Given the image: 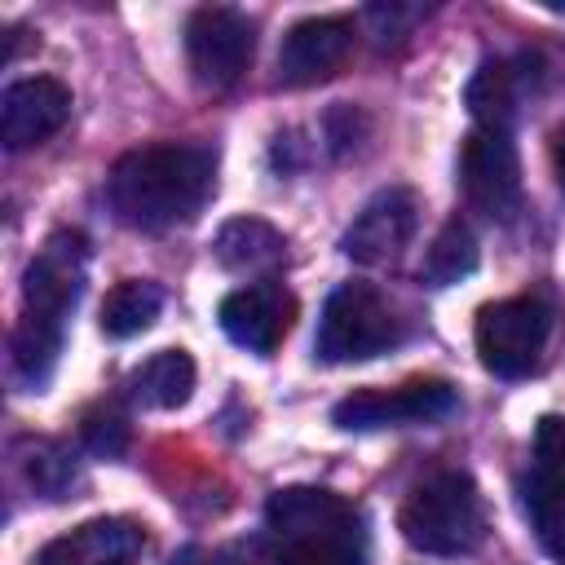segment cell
Instances as JSON below:
<instances>
[{"instance_id":"obj_1","label":"cell","mask_w":565,"mask_h":565,"mask_svg":"<svg viewBox=\"0 0 565 565\" xmlns=\"http://www.w3.org/2000/svg\"><path fill=\"white\" fill-rule=\"evenodd\" d=\"M216 190V154L190 141H154L128 150L106 177V203L119 225L163 234L190 225Z\"/></svg>"},{"instance_id":"obj_2","label":"cell","mask_w":565,"mask_h":565,"mask_svg":"<svg viewBox=\"0 0 565 565\" xmlns=\"http://www.w3.org/2000/svg\"><path fill=\"white\" fill-rule=\"evenodd\" d=\"M84 269H88V247L84 234H53L35 260L26 265L22 278V318L13 327V375L26 388H40L62 353V331H66V313L75 309L79 291H84Z\"/></svg>"},{"instance_id":"obj_3","label":"cell","mask_w":565,"mask_h":565,"mask_svg":"<svg viewBox=\"0 0 565 565\" xmlns=\"http://www.w3.org/2000/svg\"><path fill=\"white\" fill-rule=\"evenodd\" d=\"M274 565H366V530L349 499L322 486H287L265 503Z\"/></svg>"},{"instance_id":"obj_4","label":"cell","mask_w":565,"mask_h":565,"mask_svg":"<svg viewBox=\"0 0 565 565\" xmlns=\"http://www.w3.org/2000/svg\"><path fill=\"white\" fill-rule=\"evenodd\" d=\"M397 530L415 552L468 556L486 539V503L468 472L424 477L397 508Z\"/></svg>"},{"instance_id":"obj_5","label":"cell","mask_w":565,"mask_h":565,"mask_svg":"<svg viewBox=\"0 0 565 565\" xmlns=\"http://www.w3.org/2000/svg\"><path fill=\"white\" fill-rule=\"evenodd\" d=\"M402 340V318L388 296L371 282H340L318 318V358L322 362H366L388 353Z\"/></svg>"},{"instance_id":"obj_6","label":"cell","mask_w":565,"mask_h":565,"mask_svg":"<svg viewBox=\"0 0 565 565\" xmlns=\"http://www.w3.org/2000/svg\"><path fill=\"white\" fill-rule=\"evenodd\" d=\"M547 335H552V309L539 296H508V300L481 305L477 327H472L481 366L503 380L534 371Z\"/></svg>"},{"instance_id":"obj_7","label":"cell","mask_w":565,"mask_h":565,"mask_svg":"<svg viewBox=\"0 0 565 565\" xmlns=\"http://www.w3.org/2000/svg\"><path fill=\"white\" fill-rule=\"evenodd\" d=\"M256 53V22L230 4H203L185 22V62L212 93L234 88Z\"/></svg>"},{"instance_id":"obj_8","label":"cell","mask_w":565,"mask_h":565,"mask_svg":"<svg viewBox=\"0 0 565 565\" xmlns=\"http://www.w3.org/2000/svg\"><path fill=\"white\" fill-rule=\"evenodd\" d=\"M459 406L446 380H411L397 388H358L331 406L340 428H406V424H437Z\"/></svg>"},{"instance_id":"obj_9","label":"cell","mask_w":565,"mask_h":565,"mask_svg":"<svg viewBox=\"0 0 565 565\" xmlns=\"http://www.w3.org/2000/svg\"><path fill=\"white\" fill-rule=\"evenodd\" d=\"M459 185L477 212L490 221H512L521 212V159L508 132L472 128L459 150Z\"/></svg>"},{"instance_id":"obj_10","label":"cell","mask_w":565,"mask_h":565,"mask_svg":"<svg viewBox=\"0 0 565 565\" xmlns=\"http://www.w3.org/2000/svg\"><path fill=\"white\" fill-rule=\"evenodd\" d=\"M525 512L552 561L565 565V419L547 415L534 433V468L521 481Z\"/></svg>"},{"instance_id":"obj_11","label":"cell","mask_w":565,"mask_h":565,"mask_svg":"<svg viewBox=\"0 0 565 565\" xmlns=\"http://www.w3.org/2000/svg\"><path fill=\"white\" fill-rule=\"evenodd\" d=\"M415 225H419V199H415V190H406V185L375 190L358 207L353 225L344 230L340 252L349 260H358V265H388V260H397L411 247Z\"/></svg>"},{"instance_id":"obj_12","label":"cell","mask_w":565,"mask_h":565,"mask_svg":"<svg viewBox=\"0 0 565 565\" xmlns=\"http://www.w3.org/2000/svg\"><path fill=\"white\" fill-rule=\"evenodd\" d=\"M358 49V26L349 18H300L278 44V84L309 88L349 66Z\"/></svg>"},{"instance_id":"obj_13","label":"cell","mask_w":565,"mask_h":565,"mask_svg":"<svg viewBox=\"0 0 565 565\" xmlns=\"http://www.w3.org/2000/svg\"><path fill=\"white\" fill-rule=\"evenodd\" d=\"M216 318H221V331L238 349L265 358V353H274L287 340V331L296 322V296L282 282H274V278L247 282V287H238V291H230L221 300Z\"/></svg>"},{"instance_id":"obj_14","label":"cell","mask_w":565,"mask_h":565,"mask_svg":"<svg viewBox=\"0 0 565 565\" xmlns=\"http://www.w3.org/2000/svg\"><path fill=\"white\" fill-rule=\"evenodd\" d=\"M66 119H71V88L53 75L13 79L0 97V141H4V150L44 146L53 132H62Z\"/></svg>"},{"instance_id":"obj_15","label":"cell","mask_w":565,"mask_h":565,"mask_svg":"<svg viewBox=\"0 0 565 565\" xmlns=\"http://www.w3.org/2000/svg\"><path fill=\"white\" fill-rule=\"evenodd\" d=\"M146 552V530L124 516H97L53 539L35 565H137Z\"/></svg>"},{"instance_id":"obj_16","label":"cell","mask_w":565,"mask_h":565,"mask_svg":"<svg viewBox=\"0 0 565 565\" xmlns=\"http://www.w3.org/2000/svg\"><path fill=\"white\" fill-rule=\"evenodd\" d=\"M212 256L230 274H274L287 256V238L260 216H234L216 230Z\"/></svg>"},{"instance_id":"obj_17","label":"cell","mask_w":565,"mask_h":565,"mask_svg":"<svg viewBox=\"0 0 565 565\" xmlns=\"http://www.w3.org/2000/svg\"><path fill=\"white\" fill-rule=\"evenodd\" d=\"M128 393H132V402H141L150 411L185 406L194 393V358L185 349H159L128 375Z\"/></svg>"},{"instance_id":"obj_18","label":"cell","mask_w":565,"mask_h":565,"mask_svg":"<svg viewBox=\"0 0 565 565\" xmlns=\"http://www.w3.org/2000/svg\"><path fill=\"white\" fill-rule=\"evenodd\" d=\"M159 309H163L159 282H150V278H124L102 300V331L110 340H132V335H141L159 318Z\"/></svg>"},{"instance_id":"obj_19","label":"cell","mask_w":565,"mask_h":565,"mask_svg":"<svg viewBox=\"0 0 565 565\" xmlns=\"http://www.w3.org/2000/svg\"><path fill=\"white\" fill-rule=\"evenodd\" d=\"M468 110L477 119V128H494L508 132L512 115H516V75L508 62H486L472 79H468Z\"/></svg>"},{"instance_id":"obj_20","label":"cell","mask_w":565,"mask_h":565,"mask_svg":"<svg viewBox=\"0 0 565 565\" xmlns=\"http://www.w3.org/2000/svg\"><path fill=\"white\" fill-rule=\"evenodd\" d=\"M472 269H477V234L468 230V221L450 216V221L437 230L433 247L424 252L419 274H424L433 287H450V282L468 278Z\"/></svg>"},{"instance_id":"obj_21","label":"cell","mask_w":565,"mask_h":565,"mask_svg":"<svg viewBox=\"0 0 565 565\" xmlns=\"http://www.w3.org/2000/svg\"><path fill=\"white\" fill-rule=\"evenodd\" d=\"M26 481H31L40 494L62 499V494L79 481V472H75V463H71V455H66L62 446L35 441V446H31V459H26Z\"/></svg>"},{"instance_id":"obj_22","label":"cell","mask_w":565,"mask_h":565,"mask_svg":"<svg viewBox=\"0 0 565 565\" xmlns=\"http://www.w3.org/2000/svg\"><path fill=\"white\" fill-rule=\"evenodd\" d=\"M84 441H88L97 455H119V450L128 446V424H124V415H115V411L88 415V419H84Z\"/></svg>"},{"instance_id":"obj_23","label":"cell","mask_w":565,"mask_h":565,"mask_svg":"<svg viewBox=\"0 0 565 565\" xmlns=\"http://www.w3.org/2000/svg\"><path fill=\"white\" fill-rule=\"evenodd\" d=\"M552 172H556V181L565 190V124L552 128Z\"/></svg>"}]
</instances>
